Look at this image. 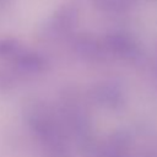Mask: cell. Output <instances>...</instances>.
<instances>
[{
    "mask_svg": "<svg viewBox=\"0 0 157 157\" xmlns=\"http://www.w3.org/2000/svg\"><path fill=\"white\" fill-rule=\"evenodd\" d=\"M18 50L17 40L12 38L0 39V56H11L15 52Z\"/></svg>",
    "mask_w": 157,
    "mask_h": 157,
    "instance_id": "cell-9",
    "label": "cell"
},
{
    "mask_svg": "<svg viewBox=\"0 0 157 157\" xmlns=\"http://www.w3.org/2000/svg\"><path fill=\"white\" fill-rule=\"evenodd\" d=\"M94 4L104 11H123L130 6V0H94Z\"/></svg>",
    "mask_w": 157,
    "mask_h": 157,
    "instance_id": "cell-8",
    "label": "cell"
},
{
    "mask_svg": "<svg viewBox=\"0 0 157 157\" xmlns=\"http://www.w3.org/2000/svg\"><path fill=\"white\" fill-rule=\"evenodd\" d=\"M74 49L88 60H103L107 55V50L102 40H98L91 36H80L74 40Z\"/></svg>",
    "mask_w": 157,
    "mask_h": 157,
    "instance_id": "cell-6",
    "label": "cell"
},
{
    "mask_svg": "<svg viewBox=\"0 0 157 157\" xmlns=\"http://www.w3.org/2000/svg\"><path fill=\"white\" fill-rule=\"evenodd\" d=\"M91 96L94 102L110 109L119 108L124 102L123 91L115 82H102L96 85L92 90Z\"/></svg>",
    "mask_w": 157,
    "mask_h": 157,
    "instance_id": "cell-4",
    "label": "cell"
},
{
    "mask_svg": "<svg viewBox=\"0 0 157 157\" xmlns=\"http://www.w3.org/2000/svg\"><path fill=\"white\" fill-rule=\"evenodd\" d=\"M26 118L32 134L47 157H70L64 130L56 117L45 104H32Z\"/></svg>",
    "mask_w": 157,
    "mask_h": 157,
    "instance_id": "cell-1",
    "label": "cell"
},
{
    "mask_svg": "<svg viewBox=\"0 0 157 157\" xmlns=\"http://www.w3.org/2000/svg\"><path fill=\"white\" fill-rule=\"evenodd\" d=\"M78 21V11L74 5H63L49 18L47 29L50 33L65 34L75 28Z\"/></svg>",
    "mask_w": 157,
    "mask_h": 157,
    "instance_id": "cell-3",
    "label": "cell"
},
{
    "mask_svg": "<svg viewBox=\"0 0 157 157\" xmlns=\"http://www.w3.org/2000/svg\"><path fill=\"white\" fill-rule=\"evenodd\" d=\"M102 42L107 50V54L114 55L124 60H135L141 54L136 42L125 33L107 34L102 39Z\"/></svg>",
    "mask_w": 157,
    "mask_h": 157,
    "instance_id": "cell-2",
    "label": "cell"
},
{
    "mask_svg": "<svg viewBox=\"0 0 157 157\" xmlns=\"http://www.w3.org/2000/svg\"><path fill=\"white\" fill-rule=\"evenodd\" d=\"M10 58L13 67H16L17 71L23 74H38L44 71L47 66L45 60L37 53L17 50Z\"/></svg>",
    "mask_w": 157,
    "mask_h": 157,
    "instance_id": "cell-5",
    "label": "cell"
},
{
    "mask_svg": "<svg viewBox=\"0 0 157 157\" xmlns=\"http://www.w3.org/2000/svg\"><path fill=\"white\" fill-rule=\"evenodd\" d=\"M101 157H126L128 140L121 134H115L105 140L98 151Z\"/></svg>",
    "mask_w": 157,
    "mask_h": 157,
    "instance_id": "cell-7",
    "label": "cell"
},
{
    "mask_svg": "<svg viewBox=\"0 0 157 157\" xmlns=\"http://www.w3.org/2000/svg\"><path fill=\"white\" fill-rule=\"evenodd\" d=\"M4 1H5V0H0V2H4Z\"/></svg>",
    "mask_w": 157,
    "mask_h": 157,
    "instance_id": "cell-10",
    "label": "cell"
}]
</instances>
